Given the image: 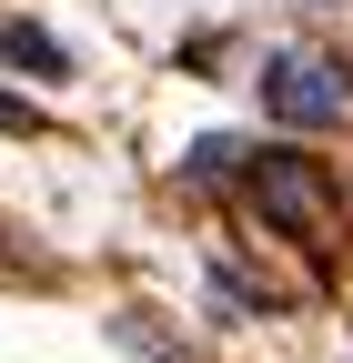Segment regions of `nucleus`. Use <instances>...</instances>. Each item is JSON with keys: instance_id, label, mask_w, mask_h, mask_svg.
<instances>
[{"instance_id": "obj_5", "label": "nucleus", "mask_w": 353, "mask_h": 363, "mask_svg": "<svg viewBox=\"0 0 353 363\" xmlns=\"http://www.w3.org/2000/svg\"><path fill=\"white\" fill-rule=\"evenodd\" d=\"M0 131H30V101H0Z\"/></svg>"}, {"instance_id": "obj_3", "label": "nucleus", "mask_w": 353, "mask_h": 363, "mask_svg": "<svg viewBox=\"0 0 353 363\" xmlns=\"http://www.w3.org/2000/svg\"><path fill=\"white\" fill-rule=\"evenodd\" d=\"M0 61H11V71H40V81H61V71H71V51H61L40 21H0Z\"/></svg>"}, {"instance_id": "obj_1", "label": "nucleus", "mask_w": 353, "mask_h": 363, "mask_svg": "<svg viewBox=\"0 0 353 363\" xmlns=\"http://www.w3.org/2000/svg\"><path fill=\"white\" fill-rule=\"evenodd\" d=\"M262 111H273L283 131H333L343 111H353V71L333 61V51H262Z\"/></svg>"}, {"instance_id": "obj_4", "label": "nucleus", "mask_w": 353, "mask_h": 363, "mask_svg": "<svg viewBox=\"0 0 353 363\" xmlns=\"http://www.w3.org/2000/svg\"><path fill=\"white\" fill-rule=\"evenodd\" d=\"M182 172L212 192V182H242V172H252V152L232 142V131H212V142H192V162H182Z\"/></svg>"}, {"instance_id": "obj_2", "label": "nucleus", "mask_w": 353, "mask_h": 363, "mask_svg": "<svg viewBox=\"0 0 353 363\" xmlns=\"http://www.w3.org/2000/svg\"><path fill=\"white\" fill-rule=\"evenodd\" d=\"M242 202L273 222L283 242H323V222H333V182H323V162H303V152H252Z\"/></svg>"}]
</instances>
